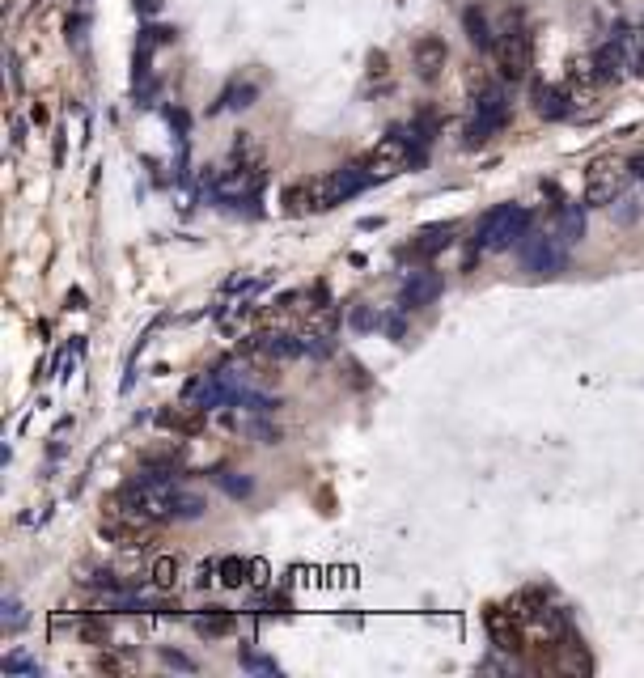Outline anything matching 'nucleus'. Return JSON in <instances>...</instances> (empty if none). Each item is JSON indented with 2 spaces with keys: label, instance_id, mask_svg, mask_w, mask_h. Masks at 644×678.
<instances>
[{
  "label": "nucleus",
  "instance_id": "obj_29",
  "mask_svg": "<svg viewBox=\"0 0 644 678\" xmlns=\"http://www.w3.org/2000/svg\"><path fill=\"white\" fill-rule=\"evenodd\" d=\"M0 619H5V628H9V632H17V628L26 623L22 602H17V598H5V606H0Z\"/></svg>",
  "mask_w": 644,
  "mask_h": 678
},
{
  "label": "nucleus",
  "instance_id": "obj_2",
  "mask_svg": "<svg viewBox=\"0 0 644 678\" xmlns=\"http://www.w3.org/2000/svg\"><path fill=\"white\" fill-rule=\"evenodd\" d=\"M632 178V162H619V157H594L585 170V204L589 208H606L615 204L623 187Z\"/></svg>",
  "mask_w": 644,
  "mask_h": 678
},
{
  "label": "nucleus",
  "instance_id": "obj_3",
  "mask_svg": "<svg viewBox=\"0 0 644 678\" xmlns=\"http://www.w3.org/2000/svg\"><path fill=\"white\" fill-rule=\"evenodd\" d=\"M361 162H365V170H369L373 183H390V178H399L411 162H416V153H411V140L395 128V132H386L378 145H373V149L361 157Z\"/></svg>",
  "mask_w": 644,
  "mask_h": 678
},
{
  "label": "nucleus",
  "instance_id": "obj_11",
  "mask_svg": "<svg viewBox=\"0 0 644 678\" xmlns=\"http://www.w3.org/2000/svg\"><path fill=\"white\" fill-rule=\"evenodd\" d=\"M204 424H208V412L200 403H178V407H161L157 412V428H166V433L174 437H200L204 433Z\"/></svg>",
  "mask_w": 644,
  "mask_h": 678
},
{
  "label": "nucleus",
  "instance_id": "obj_39",
  "mask_svg": "<svg viewBox=\"0 0 644 678\" xmlns=\"http://www.w3.org/2000/svg\"><path fill=\"white\" fill-rule=\"evenodd\" d=\"M640 30H644V26H640Z\"/></svg>",
  "mask_w": 644,
  "mask_h": 678
},
{
  "label": "nucleus",
  "instance_id": "obj_4",
  "mask_svg": "<svg viewBox=\"0 0 644 678\" xmlns=\"http://www.w3.org/2000/svg\"><path fill=\"white\" fill-rule=\"evenodd\" d=\"M517 259H522V267L534 276H560L568 263V246L556 234H534L530 229V234L517 242Z\"/></svg>",
  "mask_w": 644,
  "mask_h": 678
},
{
  "label": "nucleus",
  "instance_id": "obj_27",
  "mask_svg": "<svg viewBox=\"0 0 644 678\" xmlns=\"http://www.w3.org/2000/svg\"><path fill=\"white\" fill-rule=\"evenodd\" d=\"M378 323H382V318L373 314L369 306H352V314H348V327H352V331H378Z\"/></svg>",
  "mask_w": 644,
  "mask_h": 678
},
{
  "label": "nucleus",
  "instance_id": "obj_20",
  "mask_svg": "<svg viewBox=\"0 0 644 678\" xmlns=\"http://www.w3.org/2000/svg\"><path fill=\"white\" fill-rule=\"evenodd\" d=\"M615 43L623 47V60H628L632 73L644 77V30H619Z\"/></svg>",
  "mask_w": 644,
  "mask_h": 678
},
{
  "label": "nucleus",
  "instance_id": "obj_12",
  "mask_svg": "<svg viewBox=\"0 0 644 678\" xmlns=\"http://www.w3.org/2000/svg\"><path fill=\"white\" fill-rule=\"evenodd\" d=\"M411 64H416L420 81H437L445 73V64H450V47H445V39H437V34H424V39H416V47H411Z\"/></svg>",
  "mask_w": 644,
  "mask_h": 678
},
{
  "label": "nucleus",
  "instance_id": "obj_7",
  "mask_svg": "<svg viewBox=\"0 0 644 678\" xmlns=\"http://www.w3.org/2000/svg\"><path fill=\"white\" fill-rule=\"evenodd\" d=\"M505 123H509V98L500 94V89H488V94L479 98V111L475 119L467 123V145H488V140L496 132H505Z\"/></svg>",
  "mask_w": 644,
  "mask_h": 678
},
{
  "label": "nucleus",
  "instance_id": "obj_21",
  "mask_svg": "<svg viewBox=\"0 0 644 678\" xmlns=\"http://www.w3.org/2000/svg\"><path fill=\"white\" fill-rule=\"evenodd\" d=\"M195 632L200 636H229L234 632V615H229L225 606H208V615L195 619Z\"/></svg>",
  "mask_w": 644,
  "mask_h": 678
},
{
  "label": "nucleus",
  "instance_id": "obj_15",
  "mask_svg": "<svg viewBox=\"0 0 644 678\" xmlns=\"http://www.w3.org/2000/svg\"><path fill=\"white\" fill-rule=\"evenodd\" d=\"M284 212H289V217H301V212H327L322 178H318V183H293V187H284Z\"/></svg>",
  "mask_w": 644,
  "mask_h": 678
},
{
  "label": "nucleus",
  "instance_id": "obj_37",
  "mask_svg": "<svg viewBox=\"0 0 644 678\" xmlns=\"http://www.w3.org/2000/svg\"><path fill=\"white\" fill-rule=\"evenodd\" d=\"M68 310H85V293H77V289L68 293Z\"/></svg>",
  "mask_w": 644,
  "mask_h": 678
},
{
  "label": "nucleus",
  "instance_id": "obj_1",
  "mask_svg": "<svg viewBox=\"0 0 644 678\" xmlns=\"http://www.w3.org/2000/svg\"><path fill=\"white\" fill-rule=\"evenodd\" d=\"M534 217L526 208L517 204H496L479 217V229H475V251L479 255H496V251H517V242L530 234Z\"/></svg>",
  "mask_w": 644,
  "mask_h": 678
},
{
  "label": "nucleus",
  "instance_id": "obj_18",
  "mask_svg": "<svg viewBox=\"0 0 644 678\" xmlns=\"http://www.w3.org/2000/svg\"><path fill=\"white\" fill-rule=\"evenodd\" d=\"M585 208L589 204H564L560 208V221H556V238L568 246H581V238H585Z\"/></svg>",
  "mask_w": 644,
  "mask_h": 678
},
{
  "label": "nucleus",
  "instance_id": "obj_14",
  "mask_svg": "<svg viewBox=\"0 0 644 678\" xmlns=\"http://www.w3.org/2000/svg\"><path fill=\"white\" fill-rule=\"evenodd\" d=\"M454 234H458V225H454V221H437V225H424L420 234L411 238L407 255H411V259H433V255H441L445 246L454 242Z\"/></svg>",
  "mask_w": 644,
  "mask_h": 678
},
{
  "label": "nucleus",
  "instance_id": "obj_36",
  "mask_svg": "<svg viewBox=\"0 0 644 678\" xmlns=\"http://www.w3.org/2000/svg\"><path fill=\"white\" fill-rule=\"evenodd\" d=\"M221 573V564H212V560H204L200 568H195V585H208L212 577H217Z\"/></svg>",
  "mask_w": 644,
  "mask_h": 678
},
{
  "label": "nucleus",
  "instance_id": "obj_17",
  "mask_svg": "<svg viewBox=\"0 0 644 678\" xmlns=\"http://www.w3.org/2000/svg\"><path fill=\"white\" fill-rule=\"evenodd\" d=\"M556 666H560L564 674H594V662H589L585 645H581V640L572 636V632L556 645Z\"/></svg>",
  "mask_w": 644,
  "mask_h": 678
},
{
  "label": "nucleus",
  "instance_id": "obj_23",
  "mask_svg": "<svg viewBox=\"0 0 644 678\" xmlns=\"http://www.w3.org/2000/svg\"><path fill=\"white\" fill-rule=\"evenodd\" d=\"M462 22H467V34H471V43L475 47H492L496 39H492V30H488V17H483L475 5L467 9V13H462Z\"/></svg>",
  "mask_w": 644,
  "mask_h": 678
},
{
  "label": "nucleus",
  "instance_id": "obj_28",
  "mask_svg": "<svg viewBox=\"0 0 644 678\" xmlns=\"http://www.w3.org/2000/svg\"><path fill=\"white\" fill-rule=\"evenodd\" d=\"M81 636L89 645H106L111 640V628H106V619H81Z\"/></svg>",
  "mask_w": 644,
  "mask_h": 678
},
{
  "label": "nucleus",
  "instance_id": "obj_38",
  "mask_svg": "<svg viewBox=\"0 0 644 678\" xmlns=\"http://www.w3.org/2000/svg\"><path fill=\"white\" fill-rule=\"evenodd\" d=\"M632 174H636V178H644V149L632 157Z\"/></svg>",
  "mask_w": 644,
  "mask_h": 678
},
{
  "label": "nucleus",
  "instance_id": "obj_13",
  "mask_svg": "<svg viewBox=\"0 0 644 678\" xmlns=\"http://www.w3.org/2000/svg\"><path fill=\"white\" fill-rule=\"evenodd\" d=\"M441 297V276L437 272H411L403 293H399V310H424Z\"/></svg>",
  "mask_w": 644,
  "mask_h": 678
},
{
  "label": "nucleus",
  "instance_id": "obj_10",
  "mask_svg": "<svg viewBox=\"0 0 644 678\" xmlns=\"http://www.w3.org/2000/svg\"><path fill=\"white\" fill-rule=\"evenodd\" d=\"M98 534L106 543H115L123 551H140V547H149L153 543V526H136L128 522V517H111V513H102V522H98Z\"/></svg>",
  "mask_w": 644,
  "mask_h": 678
},
{
  "label": "nucleus",
  "instance_id": "obj_5",
  "mask_svg": "<svg viewBox=\"0 0 644 678\" xmlns=\"http://www.w3.org/2000/svg\"><path fill=\"white\" fill-rule=\"evenodd\" d=\"M263 157H242V166H229V170H221L217 178H212V195L217 200H225V204H238V200H255L259 195V187H263Z\"/></svg>",
  "mask_w": 644,
  "mask_h": 678
},
{
  "label": "nucleus",
  "instance_id": "obj_22",
  "mask_svg": "<svg viewBox=\"0 0 644 678\" xmlns=\"http://www.w3.org/2000/svg\"><path fill=\"white\" fill-rule=\"evenodd\" d=\"M250 573H255V564H250V560H242V556H225L217 581L229 585V590H242V585L250 581Z\"/></svg>",
  "mask_w": 644,
  "mask_h": 678
},
{
  "label": "nucleus",
  "instance_id": "obj_6",
  "mask_svg": "<svg viewBox=\"0 0 644 678\" xmlns=\"http://www.w3.org/2000/svg\"><path fill=\"white\" fill-rule=\"evenodd\" d=\"M492 56H496L500 77H505V81H522V77H530V68H534V43H530L526 30H505L492 43Z\"/></svg>",
  "mask_w": 644,
  "mask_h": 678
},
{
  "label": "nucleus",
  "instance_id": "obj_25",
  "mask_svg": "<svg viewBox=\"0 0 644 678\" xmlns=\"http://www.w3.org/2000/svg\"><path fill=\"white\" fill-rule=\"evenodd\" d=\"M217 484L234 496V501H246L250 492H255V479L250 475H238V471H217Z\"/></svg>",
  "mask_w": 644,
  "mask_h": 678
},
{
  "label": "nucleus",
  "instance_id": "obj_33",
  "mask_svg": "<svg viewBox=\"0 0 644 678\" xmlns=\"http://www.w3.org/2000/svg\"><path fill=\"white\" fill-rule=\"evenodd\" d=\"M246 433H255L263 445H276L280 441V428H272V424H263V420H246Z\"/></svg>",
  "mask_w": 644,
  "mask_h": 678
},
{
  "label": "nucleus",
  "instance_id": "obj_30",
  "mask_svg": "<svg viewBox=\"0 0 644 678\" xmlns=\"http://www.w3.org/2000/svg\"><path fill=\"white\" fill-rule=\"evenodd\" d=\"M611 208H615V221H619V225H632V221L640 217V204L632 200V195H619V204H611Z\"/></svg>",
  "mask_w": 644,
  "mask_h": 678
},
{
  "label": "nucleus",
  "instance_id": "obj_26",
  "mask_svg": "<svg viewBox=\"0 0 644 678\" xmlns=\"http://www.w3.org/2000/svg\"><path fill=\"white\" fill-rule=\"evenodd\" d=\"M208 505L200 501V496H191V492H183L178 488L174 492V522H191V517H200Z\"/></svg>",
  "mask_w": 644,
  "mask_h": 678
},
{
  "label": "nucleus",
  "instance_id": "obj_9",
  "mask_svg": "<svg viewBox=\"0 0 644 678\" xmlns=\"http://www.w3.org/2000/svg\"><path fill=\"white\" fill-rule=\"evenodd\" d=\"M483 623H488V636H492V645H496L500 653H522V649H526L530 632H526V623L513 615V606H509V611H505V606H492Z\"/></svg>",
  "mask_w": 644,
  "mask_h": 678
},
{
  "label": "nucleus",
  "instance_id": "obj_19",
  "mask_svg": "<svg viewBox=\"0 0 644 678\" xmlns=\"http://www.w3.org/2000/svg\"><path fill=\"white\" fill-rule=\"evenodd\" d=\"M594 68H598L602 81H619L623 68H628V60H623V47H619V43L598 47V51H594Z\"/></svg>",
  "mask_w": 644,
  "mask_h": 678
},
{
  "label": "nucleus",
  "instance_id": "obj_8",
  "mask_svg": "<svg viewBox=\"0 0 644 678\" xmlns=\"http://www.w3.org/2000/svg\"><path fill=\"white\" fill-rule=\"evenodd\" d=\"M365 187H373V178H369L365 162H348V166H339V170H331L327 178H322V195H327V208L352 200V195H361Z\"/></svg>",
  "mask_w": 644,
  "mask_h": 678
},
{
  "label": "nucleus",
  "instance_id": "obj_32",
  "mask_svg": "<svg viewBox=\"0 0 644 678\" xmlns=\"http://www.w3.org/2000/svg\"><path fill=\"white\" fill-rule=\"evenodd\" d=\"M5 674H43V666L39 662H30V657H5Z\"/></svg>",
  "mask_w": 644,
  "mask_h": 678
},
{
  "label": "nucleus",
  "instance_id": "obj_34",
  "mask_svg": "<svg viewBox=\"0 0 644 678\" xmlns=\"http://www.w3.org/2000/svg\"><path fill=\"white\" fill-rule=\"evenodd\" d=\"M161 662H166L170 670H183V674H195V662L183 653H174V649H161Z\"/></svg>",
  "mask_w": 644,
  "mask_h": 678
},
{
  "label": "nucleus",
  "instance_id": "obj_35",
  "mask_svg": "<svg viewBox=\"0 0 644 678\" xmlns=\"http://www.w3.org/2000/svg\"><path fill=\"white\" fill-rule=\"evenodd\" d=\"M250 98H255V85H242V89H229L221 106H250Z\"/></svg>",
  "mask_w": 644,
  "mask_h": 678
},
{
  "label": "nucleus",
  "instance_id": "obj_31",
  "mask_svg": "<svg viewBox=\"0 0 644 678\" xmlns=\"http://www.w3.org/2000/svg\"><path fill=\"white\" fill-rule=\"evenodd\" d=\"M238 662L246 666V670H255V674H280V666L276 662H267V657H255V653H238Z\"/></svg>",
  "mask_w": 644,
  "mask_h": 678
},
{
  "label": "nucleus",
  "instance_id": "obj_24",
  "mask_svg": "<svg viewBox=\"0 0 644 678\" xmlns=\"http://www.w3.org/2000/svg\"><path fill=\"white\" fill-rule=\"evenodd\" d=\"M149 581L157 585V590H174V581H178V560H174V556H157L153 568H149Z\"/></svg>",
  "mask_w": 644,
  "mask_h": 678
},
{
  "label": "nucleus",
  "instance_id": "obj_16",
  "mask_svg": "<svg viewBox=\"0 0 644 678\" xmlns=\"http://www.w3.org/2000/svg\"><path fill=\"white\" fill-rule=\"evenodd\" d=\"M534 111H539V119H547V123H560V119L572 115V102L556 85H534Z\"/></svg>",
  "mask_w": 644,
  "mask_h": 678
}]
</instances>
